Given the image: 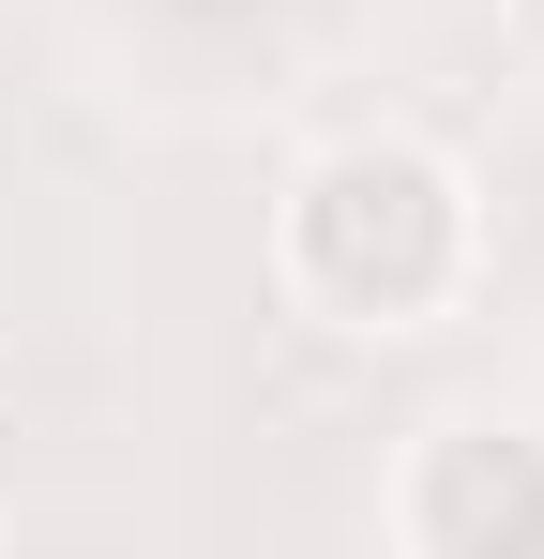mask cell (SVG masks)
<instances>
[{"instance_id": "cell-1", "label": "cell", "mask_w": 544, "mask_h": 559, "mask_svg": "<svg viewBox=\"0 0 544 559\" xmlns=\"http://www.w3.org/2000/svg\"><path fill=\"white\" fill-rule=\"evenodd\" d=\"M272 287L348 333V348H393V333H439L453 302L484 287V182L453 167L439 136H333L303 152L287 197H272Z\"/></svg>"}, {"instance_id": "cell-2", "label": "cell", "mask_w": 544, "mask_h": 559, "mask_svg": "<svg viewBox=\"0 0 544 559\" xmlns=\"http://www.w3.org/2000/svg\"><path fill=\"white\" fill-rule=\"evenodd\" d=\"M393 545H424V559L544 545V439L530 424H439L393 484Z\"/></svg>"}]
</instances>
